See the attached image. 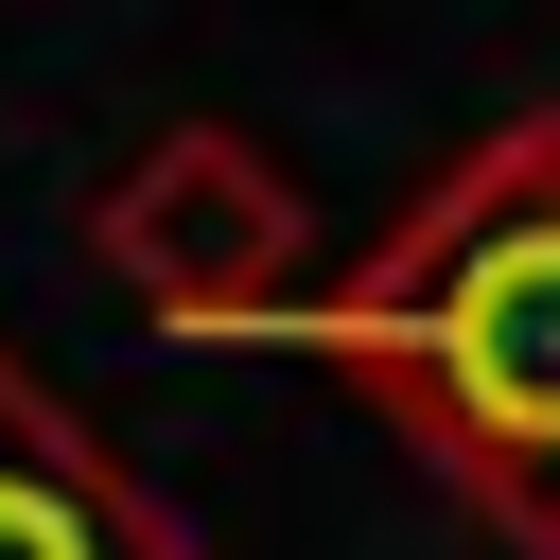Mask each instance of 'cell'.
Wrapping results in <instances>:
<instances>
[{"instance_id": "6da1fadb", "label": "cell", "mask_w": 560, "mask_h": 560, "mask_svg": "<svg viewBox=\"0 0 560 560\" xmlns=\"http://www.w3.org/2000/svg\"><path fill=\"white\" fill-rule=\"evenodd\" d=\"M280 332H315L525 560H560V122L472 140L368 280H315Z\"/></svg>"}, {"instance_id": "7a4b0ae2", "label": "cell", "mask_w": 560, "mask_h": 560, "mask_svg": "<svg viewBox=\"0 0 560 560\" xmlns=\"http://www.w3.org/2000/svg\"><path fill=\"white\" fill-rule=\"evenodd\" d=\"M88 262L158 315V332H280L315 298V210L245 122H158L105 192H88Z\"/></svg>"}, {"instance_id": "3957f363", "label": "cell", "mask_w": 560, "mask_h": 560, "mask_svg": "<svg viewBox=\"0 0 560 560\" xmlns=\"http://www.w3.org/2000/svg\"><path fill=\"white\" fill-rule=\"evenodd\" d=\"M0 560H192V525H175L35 368H0Z\"/></svg>"}]
</instances>
